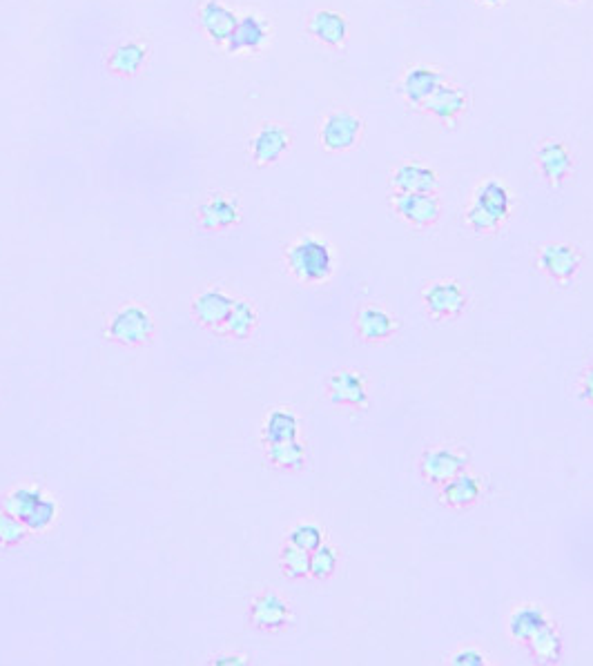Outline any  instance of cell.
Listing matches in <instances>:
<instances>
[{
    "instance_id": "cell-1",
    "label": "cell",
    "mask_w": 593,
    "mask_h": 666,
    "mask_svg": "<svg viewBox=\"0 0 593 666\" xmlns=\"http://www.w3.org/2000/svg\"><path fill=\"white\" fill-rule=\"evenodd\" d=\"M3 508L7 513L21 519L27 531L43 533L58 517V506L50 495H45L36 486H18L3 497Z\"/></svg>"
},
{
    "instance_id": "cell-2",
    "label": "cell",
    "mask_w": 593,
    "mask_h": 666,
    "mask_svg": "<svg viewBox=\"0 0 593 666\" xmlns=\"http://www.w3.org/2000/svg\"><path fill=\"white\" fill-rule=\"evenodd\" d=\"M288 270L304 283H324L333 274V250L326 241L317 237H304L286 252Z\"/></svg>"
},
{
    "instance_id": "cell-3",
    "label": "cell",
    "mask_w": 593,
    "mask_h": 666,
    "mask_svg": "<svg viewBox=\"0 0 593 666\" xmlns=\"http://www.w3.org/2000/svg\"><path fill=\"white\" fill-rule=\"evenodd\" d=\"M471 457L458 446L426 448L420 457V475L426 484L440 488L469 470Z\"/></svg>"
},
{
    "instance_id": "cell-4",
    "label": "cell",
    "mask_w": 593,
    "mask_h": 666,
    "mask_svg": "<svg viewBox=\"0 0 593 666\" xmlns=\"http://www.w3.org/2000/svg\"><path fill=\"white\" fill-rule=\"evenodd\" d=\"M364 136V121L351 110H333L319 125V143L330 154L353 150Z\"/></svg>"
},
{
    "instance_id": "cell-5",
    "label": "cell",
    "mask_w": 593,
    "mask_h": 666,
    "mask_svg": "<svg viewBox=\"0 0 593 666\" xmlns=\"http://www.w3.org/2000/svg\"><path fill=\"white\" fill-rule=\"evenodd\" d=\"M449 81L446 78L442 67L429 65V63H417L406 67L400 76V83H397V90H400L402 99L408 107L413 110H420L429 103L431 96L440 90V87Z\"/></svg>"
},
{
    "instance_id": "cell-6",
    "label": "cell",
    "mask_w": 593,
    "mask_h": 666,
    "mask_svg": "<svg viewBox=\"0 0 593 666\" xmlns=\"http://www.w3.org/2000/svg\"><path fill=\"white\" fill-rule=\"evenodd\" d=\"M391 208L397 214V219L415 230H431L442 219V201L435 192H393Z\"/></svg>"
},
{
    "instance_id": "cell-7",
    "label": "cell",
    "mask_w": 593,
    "mask_h": 666,
    "mask_svg": "<svg viewBox=\"0 0 593 666\" xmlns=\"http://www.w3.org/2000/svg\"><path fill=\"white\" fill-rule=\"evenodd\" d=\"M422 303L429 317L435 321H453L466 310V292L455 279L433 281L429 288L422 292Z\"/></svg>"
},
{
    "instance_id": "cell-8",
    "label": "cell",
    "mask_w": 593,
    "mask_h": 666,
    "mask_svg": "<svg viewBox=\"0 0 593 666\" xmlns=\"http://www.w3.org/2000/svg\"><path fill=\"white\" fill-rule=\"evenodd\" d=\"M154 332V321L150 317V312L143 306H136V303H130V306L121 308L110 321L108 335L112 341L121 346H141L152 337Z\"/></svg>"
},
{
    "instance_id": "cell-9",
    "label": "cell",
    "mask_w": 593,
    "mask_h": 666,
    "mask_svg": "<svg viewBox=\"0 0 593 666\" xmlns=\"http://www.w3.org/2000/svg\"><path fill=\"white\" fill-rule=\"evenodd\" d=\"M471 110V92L466 87L446 81L440 90H437L429 103L422 107L424 114L442 125H458Z\"/></svg>"
},
{
    "instance_id": "cell-10",
    "label": "cell",
    "mask_w": 593,
    "mask_h": 666,
    "mask_svg": "<svg viewBox=\"0 0 593 666\" xmlns=\"http://www.w3.org/2000/svg\"><path fill=\"white\" fill-rule=\"evenodd\" d=\"M538 266L551 281L567 286L582 266V252L573 243H547L538 252Z\"/></svg>"
},
{
    "instance_id": "cell-11",
    "label": "cell",
    "mask_w": 593,
    "mask_h": 666,
    "mask_svg": "<svg viewBox=\"0 0 593 666\" xmlns=\"http://www.w3.org/2000/svg\"><path fill=\"white\" fill-rule=\"evenodd\" d=\"M536 168L551 188H560L573 172V156L569 145L558 139H544L536 150Z\"/></svg>"
},
{
    "instance_id": "cell-12",
    "label": "cell",
    "mask_w": 593,
    "mask_h": 666,
    "mask_svg": "<svg viewBox=\"0 0 593 666\" xmlns=\"http://www.w3.org/2000/svg\"><path fill=\"white\" fill-rule=\"evenodd\" d=\"M293 145V132L281 123L261 125L250 141V156L259 168L277 163Z\"/></svg>"
},
{
    "instance_id": "cell-13",
    "label": "cell",
    "mask_w": 593,
    "mask_h": 666,
    "mask_svg": "<svg viewBox=\"0 0 593 666\" xmlns=\"http://www.w3.org/2000/svg\"><path fill=\"white\" fill-rule=\"evenodd\" d=\"M290 620H293V611H290V606L284 597L277 593L272 591L259 593L250 604V624L255 626L257 631L279 633L288 629Z\"/></svg>"
},
{
    "instance_id": "cell-14",
    "label": "cell",
    "mask_w": 593,
    "mask_h": 666,
    "mask_svg": "<svg viewBox=\"0 0 593 666\" xmlns=\"http://www.w3.org/2000/svg\"><path fill=\"white\" fill-rule=\"evenodd\" d=\"M397 328H400V321H397L391 312L386 308L377 306V303H366L357 310L355 315V330L357 337L364 341V344H384V341H391L395 337Z\"/></svg>"
},
{
    "instance_id": "cell-15",
    "label": "cell",
    "mask_w": 593,
    "mask_h": 666,
    "mask_svg": "<svg viewBox=\"0 0 593 666\" xmlns=\"http://www.w3.org/2000/svg\"><path fill=\"white\" fill-rule=\"evenodd\" d=\"M326 395L330 404L362 410L368 406V384L357 370H337L326 381Z\"/></svg>"
},
{
    "instance_id": "cell-16",
    "label": "cell",
    "mask_w": 593,
    "mask_h": 666,
    "mask_svg": "<svg viewBox=\"0 0 593 666\" xmlns=\"http://www.w3.org/2000/svg\"><path fill=\"white\" fill-rule=\"evenodd\" d=\"M391 190L404 192V194H420V192H435L437 183H440V174L429 163L424 161H404L391 172Z\"/></svg>"
},
{
    "instance_id": "cell-17",
    "label": "cell",
    "mask_w": 593,
    "mask_h": 666,
    "mask_svg": "<svg viewBox=\"0 0 593 666\" xmlns=\"http://www.w3.org/2000/svg\"><path fill=\"white\" fill-rule=\"evenodd\" d=\"M482 495H484V479L469 473V470L440 486V502L446 508L458 513L469 511V508H473L475 504H480Z\"/></svg>"
},
{
    "instance_id": "cell-18",
    "label": "cell",
    "mask_w": 593,
    "mask_h": 666,
    "mask_svg": "<svg viewBox=\"0 0 593 666\" xmlns=\"http://www.w3.org/2000/svg\"><path fill=\"white\" fill-rule=\"evenodd\" d=\"M270 41V25L257 14H248L237 21L235 32H232L230 41L226 43V50L230 54L241 52H259L264 50Z\"/></svg>"
},
{
    "instance_id": "cell-19",
    "label": "cell",
    "mask_w": 593,
    "mask_h": 666,
    "mask_svg": "<svg viewBox=\"0 0 593 666\" xmlns=\"http://www.w3.org/2000/svg\"><path fill=\"white\" fill-rule=\"evenodd\" d=\"M232 303H235V299L226 295L223 290L208 288L192 301V315H194V319H197L199 326L221 330L223 321H226L228 312L232 308Z\"/></svg>"
},
{
    "instance_id": "cell-20",
    "label": "cell",
    "mask_w": 593,
    "mask_h": 666,
    "mask_svg": "<svg viewBox=\"0 0 593 666\" xmlns=\"http://www.w3.org/2000/svg\"><path fill=\"white\" fill-rule=\"evenodd\" d=\"M473 203L504 225L511 217L513 194L509 185L500 179H484L473 194Z\"/></svg>"
},
{
    "instance_id": "cell-21",
    "label": "cell",
    "mask_w": 593,
    "mask_h": 666,
    "mask_svg": "<svg viewBox=\"0 0 593 666\" xmlns=\"http://www.w3.org/2000/svg\"><path fill=\"white\" fill-rule=\"evenodd\" d=\"M308 34L313 36L317 43L337 50L348 38V18L342 12H335V9H322V12L310 16Z\"/></svg>"
},
{
    "instance_id": "cell-22",
    "label": "cell",
    "mask_w": 593,
    "mask_h": 666,
    "mask_svg": "<svg viewBox=\"0 0 593 666\" xmlns=\"http://www.w3.org/2000/svg\"><path fill=\"white\" fill-rule=\"evenodd\" d=\"M239 18L232 9L217 3V0H206L199 7V23L206 29V34L219 45H226L230 41L232 32H235Z\"/></svg>"
},
{
    "instance_id": "cell-23",
    "label": "cell",
    "mask_w": 593,
    "mask_h": 666,
    "mask_svg": "<svg viewBox=\"0 0 593 666\" xmlns=\"http://www.w3.org/2000/svg\"><path fill=\"white\" fill-rule=\"evenodd\" d=\"M197 217L206 230H226L239 223L241 210L237 199L228 197V194H215L201 205Z\"/></svg>"
},
{
    "instance_id": "cell-24",
    "label": "cell",
    "mask_w": 593,
    "mask_h": 666,
    "mask_svg": "<svg viewBox=\"0 0 593 666\" xmlns=\"http://www.w3.org/2000/svg\"><path fill=\"white\" fill-rule=\"evenodd\" d=\"M524 646L538 664H558L562 660V635L558 624H553L551 620Z\"/></svg>"
},
{
    "instance_id": "cell-25",
    "label": "cell",
    "mask_w": 593,
    "mask_h": 666,
    "mask_svg": "<svg viewBox=\"0 0 593 666\" xmlns=\"http://www.w3.org/2000/svg\"><path fill=\"white\" fill-rule=\"evenodd\" d=\"M266 459L272 468L284 470V473H295L306 466V446L299 439H288V442L266 444Z\"/></svg>"
},
{
    "instance_id": "cell-26",
    "label": "cell",
    "mask_w": 593,
    "mask_h": 666,
    "mask_svg": "<svg viewBox=\"0 0 593 666\" xmlns=\"http://www.w3.org/2000/svg\"><path fill=\"white\" fill-rule=\"evenodd\" d=\"M547 622H549V617H547V613H544V609H540V606H533V604L520 606V609L515 611L509 620L511 640L518 644H527Z\"/></svg>"
},
{
    "instance_id": "cell-27",
    "label": "cell",
    "mask_w": 593,
    "mask_h": 666,
    "mask_svg": "<svg viewBox=\"0 0 593 666\" xmlns=\"http://www.w3.org/2000/svg\"><path fill=\"white\" fill-rule=\"evenodd\" d=\"M299 435V419L290 408H275L270 410L264 428H261V439L264 444L275 442H288V439H297Z\"/></svg>"
},
{
    "instance_id": "cell-28",
    "label": "cell",
    "mask_w": 593,
    "mask_h": 666,
    "mask_svg": "<svg viewBox=\"0 0 593 666\" xmlns=\"http://www.w3.org/2000/svg\"><path fill=\"white\" fill-rule=\"evenodd\" d=\"M257 328V310L246 299H235L221 330L232 339H248Z\"/></svg>"
},
{
    "instance_id": "cell-29",
    "label": "cell",
    "mask_w": 593,
    "mask_h": 666,
    "mask_svg": "<svg viewBox=\"0 0 593 666\" xmlns=\"http://www.w3.org/2000/svg\"><path fill=\"white\" fill-rule=\"evenodd\" d=\"M148 58V45L141 41H130L116 47L110 56V70L119 76H134Z\"/></svg>"
},
{
    "instance_id": "cell-30",
    "label": "cell",
    "mask_w": 593,
    "mask_h": 666,
    "mask_svg": "<svg viewBox=\"0 0 593 666\" xmlns=\"http://www.w3.org/2000/svg\"><path fill=\"white\" fill-rule=\"evenodd\" d=\"M279 568L288 580H306L310 577V553L295 544H286L279 553Z\"/></svg>"
},
{
    "instance_id": "cell-31",
    "label": "cell",
    "mask_w": 593,
    "mask_h": 666,
    "mask_svg": "<svg viewBox=\"0 0 593 666\" xmlns=\"http://www.w3.org/2000/svg\"><path fill=\"white\" fill-rule=\"evenodd\" d=\"M339 568V551L335 546L322 544L317 551L310 553V577L317 582H326L337 573Z\"/></svg>"
},
{
    "instance_id": "cell-32",
    "label": "cell",
    "mask_w": 593,
    "mask_h": 666,
    "mask_svg": "<svg viewBox=\"0 0 593 666\" xmlns=\"http://www.w3.org/2000/svg\"><path fill=\"white\" fill-rule=\"evenodd\" d=\"M324 540H326L324 528L313 522L297 524L293 531L288 533V544H295L297 548H301V551H306V553L317 551V548L324 544Z\"/></svg>"
},
{
    "instance_id": "cell-33",
    "label": "cell",
    "mask_w": 593,
    "mask_h": 666,
    "mask_svg": "<svg viewBox=\"0 0 593 666\" xmlns=\"http://www.w3.org/2000/svg\"><path fill=\"white\" fill-rule=\"evenodd\" d=\"M27 540V526L0 506V548L21 546Z\"/></svg>"
},
{
    "instance_id": "cell-34",
    "label": "cell",
    "mask_w": 593,
    "mask_h": 666,
    "mask_svg": "<svg viewBox=\"0 0 593 666\" xmlns=\"http://www.w3.org/2000/svg\"><path fill=\"white\" fill-rule=\"evenodd\" d=\"M464 225L475 234H495L502 230V223L498 219H493L491 214H486L475 203H471L469 208L464 210Z\"/></svg>"
},
{
    "instance_id": "cell-35",
    "label": "cell",
    "mask_w": 593,
    "mask_h": 666,
    "mask_svg": "<svg viewBox=\"0 0 593 666\" xmlns=\"http://www.w3.org/2000/svg\"><path fill=\"white\" fill-rule=\"evenodd\" d=\"M449 664H453V666H486V664H489V658H486V655L478 649H462V651L451 655Z\"/></svg>"
},
{
    "instance_id": "cell-36",
    "label": "cell",
    "mask_w": 593,
    "mask_h": 666,
    "mask_svg": "<svg viewBox=\"0 0 593 666\" xmlns=\"http://www.w3.org/2000/svg\"><path fill=\"white\" fill-rule=\"evenodd\" d=\"M578 395L585 404L593 406V364L582 370L580 381H578Z\"/></svg>"
},
{
    "instance_id": "cell-37",
    "label": "cell",
    "mask_w": 593,
    "mask_h": 666,
    "mask_svg": "<svg viewBox=\"0 0 593 666\" xmlns=\"http://www.w3.org/2000/svg\"><path fill=\"white\" fill-rule=\"evenodd\" d=\"M212 664H217V666H221V664H248V660L241 658V655H221V658L212 660Z\"/></svg>"
},
{
    "instance_id": "cell-38",
    "label": "cell",
    "mask_w": 593,
    "mask_h": 666,
    "mask_svg": "<svg viewBox=\"0 0 593 666\" xmlns=\"http://www.w3.org/2000/svg\"><path fill=\"white\" fill-rule=\"evenodd\" d=\"M480 3L482 5H489V7H498L502 3V0H480Z\"/></svg>"
},
{
    "instance_id": "cell-39",
    "label": "cell",
    "mask_w": 593,
    "mask_h": 666,
    "mask_svg": "<svg viewBox=\"0 0 593 666\" xmlns=\"http://www.w3.org/2000/svg\"><path fill=\"white\" fill-rule=\"evenodd\" d=\"M571 3H576V0H571Z\"/></svg>"
}]
</instances>
